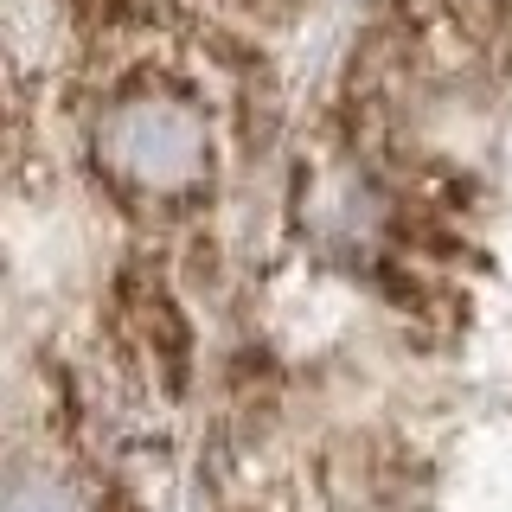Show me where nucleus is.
<instances>
[{
	"instance_id": "nucleus-1",
	"label": "nucleus",
	"mask_w": 512,
	"mask_h": 512,
	"mask_svg": "<svg viewBox=\"0 0 512 512\" xmlns=\"http://www.w3.org/2000/svg\"><path fill=\"white\" fill-rule=\"evenodd\" d=\"M103 154H109V167H116L128 186H148V192H173V186H186L192 173L205 167L199 122L180 116L173 103L122 109V116L109 122V135H103Z\"/></svg>"
}]
</instances>
